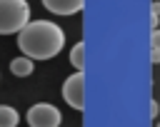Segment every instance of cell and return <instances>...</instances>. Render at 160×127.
Returning a JSON list of instances; mask_svg holds the SVG:
<instances>
[{
    "instance_id": "cell-1",
    "label": "cell",
    "mask_w": 160,
    "mask_h": 127,
    "mask_svg": "<svg viewBox=\"0 0 160 127\" xmlns=\"http://www.w3.org/2000/svg\"><path fill=\"white\" fill-rule=\"evenodd\" d=\"M18 47L30 60H50L65 47V32L52 20H30L18 32Z\"/></svg>"
},
{
    "instance_id": "cell-2",
    "label": "cell",
    "mask_w": 160,
    "mask_h": 127,
    "mask_svg": "<svg viewBox=\"0 0 160 127\" xmlns=\"http://www.w3.org/2000/svg\"><path fill=\"white\" fill-rule=\"evenodd\" d=\"M30 22L28 0H0V35H18Z\"/></svg>"
},
{
    "instance_id": "cell-3",
    "label": "cell",
    "mask_w": 160,
    "mask_h": 127,
    "mask_svg": "<svg viewBox=\"0 0 160 127\" xmlns=\"http://www.w3.org/2000/svg\"><path fill=\"white\" fill-rule=\"evenodd\" d=\"M62 112L52 102H35L28 110V127H60Z\"/></svg>"
},
{
    "instance_id": "cell-4",
    "label": "cell",
    "mask_w": 160,
    "mask_h": 127,
    "mask_svg": "<svg viewBox=\"0 0 160 127\" xmlns=\"http://www.w3.org/2000/svg\"><path fill=\"white\" fill-rule=\"evenodd\" d=\"M62 100H65L72 110H78V112L85 110V75H82L80 70L72 72V75L62 82Z\"/></svg>"
},
{
    "instance_id": "cell-5",
    "label": "cell",
    "mask_w": 160,
    "mask_h": 127,
    "mask_svg": "<svg viewBox=\"0 0 160 127\" xmlns=\"http://www.w3.org/2000/svg\"><path fill=\"white\" fill-rule=\"evenodd\" d=\"M42 7H48L55 15H78L85 7V0H42Z\"/></svg>"
},
{
    "instance_id": "cell-6",
    "label": "cell",
    "mask_w": 160,
    "mask_h": 127,
    "mask_svg": "<svg viewBox=\"0 0 160 127\" xmlns=\"http://www.w3.org/2000/svg\"><path fill=\"white\" fill-rule=\"evenodd\" d=\"M32 70H35V60H30V57H25V55L10 60V72H12L15 77H30Z\"/></svg>"
},
{
    "instance_id": "cell-7",
    "label": "cell",
    "mask_w": 160,
    "mask_h": 127,
    "mask_svg": "<svg viewBox=\"0 0 160 127\" xmlns=\"http://www.w3.org/2000/svg\"><path fill=\"white\" fill-rule=\"evenodd\" d=\"M18 122H20L18 110L10 105H0V127H18Z\"/></svg>"
},
{
    "instance_id": "cell-8",
    "label": "cell",
    "mask_w": 160,
    "mask_h": 127,
    "mask_svg": "<svg viewBox=\"0 0 160 127\" xmlns=\"http://www.w3.org/2000/svg\"><path fill=\"white\" fill-rule=\"evenodd\" d=\"M70 62H72L75 70L82 72V67H85V42H82V40L70 47Z\"/></svg>"
},
{
    "instance_id": "cell-9",
    "label": "cell",
    "mask_w": 160,
    "mask_h": 127,
    "mask_svg": "<svg viewBox=\"0 0 160 127\" xmlns=\"http://www.w3.org/2000/svg\"><path fill=\"white\" fill-rule=\"evenodd\" d=\"M150 47L160 50V27H155V30H152V35H150Z\"/></svg>"
},
{
    "instance_id": "cell-10",
    "label": "cell",
    "mask_w": 160,
    "mask_h": 127,
    "mask_svg": "<svg viewBox=\"0 0 160 127\" xmlns=\"http://www.w3.org/2000/svg\"><path fill=\"white\" fill-rule=\"evenodd\" d=\"M150 62H160V50H155V47H150Z\"/></svg>"
},
{
    "instance_id": "cell-11",
    "label": "cell",
    "mask_w": 160,
    "mask_h": 127,
    "mask_svg": "<svg viewBox=\"0 0 160 127\" xmlns=\"http://www.w3.org/2000/svg\"><path fill=\"white\" fill-rule=\"evenodd\" d=\"M150 15H158V17H160V0H152V5H150Z\"/></svg>"
},
{
    "instance_id": "cell-12",
    "label": "cell",
    "mask_w": 160,
    "mask_h": 127,
    "mask_svg": "<svg viewBox=\"0 0 160 127\" xmlns=\"http://www.w3.org/2000/svg\"><path fill=\"white\" fill-rule=\"evenodd\" d=\"M158 112H160V105H158L155 100H150V117H155Z\"/></svg>"
},
{
    "instance_id": "cell-13",
    "label": "cell",
    "mask_w": 160,
    "mask_h": 127,
    "mask_svg": "<svg viewBox=\"0 0 160 127\" xmlns=\"http://www.w3.org/2000/svg\"><path fill=\"white\" fill-rule=\"evenodd\" d=\"M150 25L158 27V25H160V17H158V15H150Z\"/></svg>"
},
{
    "instance_id": "cell-14",
    "label": "cell",
    "mask_w": 160,
    "mask_h": 127,
    "mask_svg": "<svg viewBox=\"0 0 160 127\" xmlns=\"http://www.w3.org/2000/svg\"><path fill=\"white\" fill-rule=\"evenodd\" d=\"M155 127H160V122H158V125H155Z\"/></svg>"
},
{
    "instance_id": "cell-15",
    "label": "cell",
    "mask_w": 160,
    "mask_h": 127,
    "mask_svg": "<svg viewBox=\"0 0 160 127\" xmlns=\"http://www.w3.org/2000/svg\"><path fill=\"white\" fill-rule=\"evenodd\" d=\"M158 105H160V100H158Z\"/></svg>"
}]
</instances>
